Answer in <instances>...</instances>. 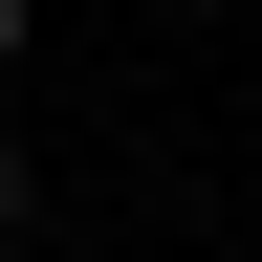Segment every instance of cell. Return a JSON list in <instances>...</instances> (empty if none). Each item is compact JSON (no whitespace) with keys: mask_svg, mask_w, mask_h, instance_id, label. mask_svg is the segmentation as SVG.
I'll return each mask as SVG.
<instances>
[{"mask_svg":"<svg viewBox=\"0 0 262 262\" xmlns=\"http://www.w3.org/2000/svg\"><path fill=\"white\" fill-rule=\"evenodd\" d=\"M0 66H22V0H0Z\"/></svg>","mask_w":262,"mask_h":262,"instance_id":"obj_2","label":"cell"},{"mask_svg":"<svg viewBox=\"0 0 262 262\" xmlns=\"http://www.w3.org/2000/svg\"><path fill=\"white\" fill-rule=\"evenodd\" d=\"M0 241H22V153H0Z\"/></svg>","mask_w":262,"mask_h":262,"instance_id":"obj_1","label":"cell"}]
</instances>
